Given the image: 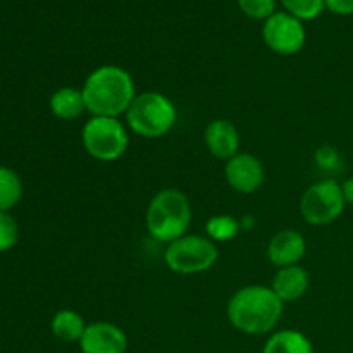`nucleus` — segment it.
<instances>
[{
    "label": "nucleus",
    "instance_id": "obj_1",
    "mask_svg": "<svg viewBox=\"0 0 353 353\" xmlns=\"http://www.w3.org/2000/svg\"><path fill=\"white\" fill-rule=\"evenodd\" d=\"M285 303L271 286L248 285L231 295L226 316L231 326L248 336H262L274 331L283 317Z\"/></svg>",
    "mask_w": 353,
    "mask_h": 353
},
{
    "label": "nucleus",
    "instance_id": "obj_2",
    "mask_svg": "<svg viewBox=\"0 0 353 353\" xmlns=\"http://www.w3.org/2000/svg\"><path fill=\"white\" fill-rule=\"evenodd\" d=\"M86 112L90 116H126L137 93L134 79L124 68L116 64L99 65L86 76L81 86Z\"/></svg>",
    "mask_w": 353,
    "mask_h": 353
},
{
    "label": "nucleus",
    "instance_id": "obj_3",
    "mask_svg": "<svg viewBox=\"0 0 353 353\" xmlns=\"http://www.w3.org/2000/svg\"><path fill=\"white\" fill-rule=\"evenodd\" d=\"M193 209L190 199L178 188H164L154 195L145 214L148 234L161 243H172L188 234Z\"/></svg>",
    "mask_w": 353,
    "mask_h": 353
},
{
    "label": "nucleus",
    "instance_id": "obj_4",
    "mask_svg": "<svg viewBox=\"0 0 353 353\" xmlns=\"http://www.w3.org/2000/svg\"><path fill=\"white\" fill-rule=\"evenodd\" d=\"M126 124L138 137L157 140L165 137L178 123V109L161 92H141L126 112Z\"/></svg>",
    "mask_w": 353,
    "mask_h": 353
},
{
    "label": "nucleus",
    "instance_id": "obj_5",
    "mask_svg": "<svg viewBox=\"0 0 353 353\" xmlns=\"http://www.w3.org/2000/svg\"><path fill=\"white\" fill-rule=\"evenodd\" d=\"M219 261V248L202 234H185L165 247L164 262L174 274H202Z\"/></svg>",
    "mask_w": 353,
    "mask_h": 353
},
{
    "label": "nucleus",
    "instance_id": "obj_6",
    "mask_svg": "<svg viewBox=\"0 0 353 353\" xmlns=\"http://www.w3.org/2000/svg\"><path fill=\"white\" fill-rule=\"evenodd\" d=\"M81 141L90 157L114 162L126 154L130 137L119 117L90 116L81 130Z\"/></svg>",
    "mask_w": 353,
    "mask_h": 353
},
{
    "label": "nucleus",
    "instance_id": "obj_7",
    "mask_svg": "<svg viewBox=\"0 0 353 353\" xmlns=\"http://www.w3.org/2000/svg\"><path fill=\"white\" fill-rule=\"evenodd\" d=\"M345 196L336 179H321L312 183L303 192L300 200V212L305 223L312 226H326L334 223L343 214Z\"/></svg>",
    "mask_w": 353,
    "mask_h": 353
},
{
    "label": "nucleus",
    "instance_id": "obj_8",
    "mask_svg": "<svg viewBox=\"0 0 353 353\" xmlns=\"http://www.w3.org/2000/svg\"><path fill=\"white\" fill-rule=\"evenodd\" d=\"M262 38L269 50L274 54L295 55L305 47L307 31L303 21L283 10V12H274L264 21Z\"/></svg>",
    "mask_w": 353,
    "mask_h": 353
},
{
    "label": "nucleus",
    "instance_id": "obj_9",
    "mask_svg": "<svg viewBox=\"0 0 353 353\" xmlns=\"http://www.w3.org/2000/svg\"><path fill=\"white\" fill-rule=\"evenodd\" d=\"M224 178H226L230 188H233L234 192L252 195L264 185L265 171L262 162L254 154L240 152L230 161H226Z\"/></svg>",
    "mask_w": 353,
    "mask_h": 353
},
{
    "label": "nucleus",
    "instance_id": "obj_10",
    "mask_svg": "<svg viewBox=\"0 0 353 353\" xmlns=\"http://www.w3.org/2000/svg\"><path fill=\"white\" fill-rule=\"evenodd\" d=\"M81 353H126L128 336L123 327L107 321H97L86 326L81 340Z\"/></svg>",
    "mask_w": 353,
    "mask_h": 353
},
{
    "label": "nucleus",
    "instance_id": "obj_11",
    "mask_svg": "<svg viewBox=\"0 0 353 353\" xmlns=\"http://www.w3.org/2000/svg\"><path fill=\"white\" fill-rule=\"evenodd\" d=\"M307 254V241L296 230H281L269 240L268 259L278 269L300 264Z\"/></svg>",
    "mask_w": 353,
    "mask_h": 353
},
{
    "label": "nucleus",
    "instance_id": "obj_12",
    "mask_svg": "<svg viewBox=\"0 0 353 353\" xmlns=\"http://www.w3.org/2000/svg\"><path fill=\"white\" fill-rule=\"evenodd\" d=\"M207 150L221 161H230L240 154V133L236 126L228 119L210 121L203 131Z\"/></svg>",
    "mask_w": 353,
    "mask_h": 353
},
{
    "label": "nucleus",
    "instance_id": "obj_13",
    "mask_svg": "<svg viewBox=\"0 0 353 353\" xmlns=\"http://www.w3.org/2000/svg\"><path fill=\"white\" fill-rule=\"evenodd\" d=\"M310 286V276L300 264L278 269L271 283V288L283 303H292L302 299Z\"/></svg>",
    "mask_w": 353,
    "mask_h": 353
},
{
    "label": "nucleus",
    "instance_id": "obj_14",
    "mask_svg": "<svg viewBox=\"0 0 353 353\" xmlns=\"http://www.w3.org/2000/svg\"><path fill=\"white\" fill-rule=\"evenodd\" d=\"M48 103H50L52 114L62 121L78 119L83 112H86L85 97H83L81 88H76V86H62L55 90Z\"/></svg>",
    "mask_w": 353,
    "mask_h": 353
},
{
    "label": "nucleus",
    "instance_id": "obj_15",
    "mask_svg": "<svg viewBox=\"0 0 353 353\" xmlns=\"http://www.w3.org/2000/svg\"><path fill=\"white\" fill-rule=\"evenodd\" d=\"M86 326L81 314L72 309H62L54 314L50 323V330L57 340L64 343H79Z\"/></svg>",
    "mask_w": 353,
    "mask_h": 353
},
{
    "label": "nucleus",
    "instance_id": "obj_16",
    "mask_svg": "<svg viewBox=\"0 0 353 353\" xmlns=\"http://www.w3.org/2000/svg\"><path fill=\"white\" fill-rule=\"evenodd\" d=\"M262 353H314V347L300 331L281 330L268 338Z\"/></svg>",
    "mask_w": 353,
    "mask_h": 353
},
{
    "label": "nucleus",
    "instance_id": "obj_17",
    "mask_svg": "<svg viewBox=\"0 0 353 353\" xmlns=\"http://www.w3.org/2000/svg\"><path fill=\"white\" fill-rule=\"evenodd\" d=\"M240 221L230 214H217V216L209 217V221L205 223V236L216 245L234 240L240 234Z\"/></svg>",
    "mask_w": 353,
    "mask_h": 353
},
{
    "label": "nucleus",
    "instance_id": "obj_18",
    "mask_svg": "<svg viewBox=\"0 0 353 353\" xmlns=\"http://www.w3.org/2000/svg\"><path fill=\"white\" fill-rule=\"evenodd\" d=\"M23 196L19 174L9 168H0V212H9Z\"/></svg>",
    "mask_w": 353,
    "mask_h": 353
},
{
    "label": "nucleus",
    "instance_id": "obj_19",
    "mask_svg": "<svg viewBox=\"0 0 353 353\" xmlns=\"http://www.w3.org/2000/svg\"><path fill=\"white\" fill-rule=\"evenodd\" d=\"M283 7L288 14L295 16L300 21H312L323 14L326 9L324 0H281Z\"/></svg>",
    "mask_w": 353,
    "mask_h": 353
},
{
    "label": "nucleus",
    "instance_id": "obj_20",
    "mask_svg": "<svg viewBox=\"0 0 353 353\" xmlns=\"http://www.w3.org/2000/svg\"><path fill=\"white\" fill-rule=\"evenodd\" d=\"M241 12L255 21H265L276 12V0H238Z\"/></svg>",
    "mask_w": 353,
    "mask_h": 353
},
{
    "label": "nucleus",
    "instance_id": "obj_21",
    "mask_svg": "<svg viewBox=\"0 0 353 353\" xmlns=\"http://www.w3.org/2000/svg\"><path fill=\"white\" fill-rule=\"evenodd\" d=\"M19 240L17 223L9 216V212H0V254L16 247Z\"/></svg>",
    "mask_w": 353,
    "mask_h": 353
},
{
    "label": "nucleus",
    "instance_id": "obj_22",
    "mask_svg": "<svg viewBox=\"0 0 353 353\" xmlns=\"http://www.w3.org/2000/svg\"><path fill=\"white\" fill-rule=\"evenodd\" d=\"M326 9L338 16H350L353 14V0H324Z\"/></svg>",
    "mask_w": 353,
    "mask_h": 353
},
{
    "label": "nucleus",
    "instance_id": "obj_23",
    "mask_svg": "<svg viewBox=\"0 0 353 353\" xmlns=\"http://www.w3.org/2000/svg\"><path fill=\"white\" fill-rule=\"evenodd\" d=\"M341 190H343V196H345V202H347V205L353 207V176L352 178H348L347 181L341 185Z\"/></svg>",
    "mask_w": 353,
    "mask_h": 353
}]
</instances>
